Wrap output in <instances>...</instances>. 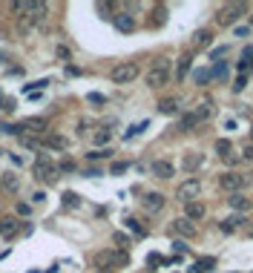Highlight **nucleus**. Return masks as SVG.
Returning a JSON list of instances; mask_svg holds the SVG:
<instances>
[{
	"label": "nucleus",
	"mask_w": 253,
	"mask_h": 273,
	"mask_svg": "<svg viewBox=\"0 0 253 273\" xmlns=\"http://www.w3.org/2000/svg\"><path fill=\"white\" fill-rule=\"evenodd\" d=\"M164 84H170V61H167V58H158V61L150 66V72H147V87H150V90H158V87H164Z\"/></svg>",
	"instance_id": "f257e3e1"
},
{
	"label": "nucleus",
	"mask_w": 253,
	"mask_h": 273,
	"mask_svg": "<svg viewBox=\"0 0 253 273\" xmlns=\"http://www.w3.org/2000/svg\"><path fill=\"white\" fill-rule=\"evenodd\" d=\"M35 176L46 184H55L58 176H61V170H58V164L49 161V155H37V161H35Z\"/></svg>",
	"instance_id": "f03ea898"
},
{
	"label": "nucleus",
	"mask_w": 253,
	"mask_h": 273,
	"mask_svg": "<svg viewBox=\"0 0 253 273\" xmlns=\"http://www.w3.org/2000/svg\"><path fill=\"white\" fill-rule=\"evenodd\" d=\"M138 78V63L126 61V63H118V66H112V72H109V81L112 84H132Z\"/></svg>",
	"instance_id": "7ed1b4c3"
},
{
	"label": "nucleus",
	"mask_w": 253,
	"mask_h": 273,
	"mask_svg": "<svg viewBox=\"0 0 253 273\" xmlns=\"http://www.w3.org/2000/svg\"><path fill=\"white\" fill-rule=\"evenodd\" d=\"M242 12H245V3H227V6H221L219 9L216 23H219V26H233V23L239 20Z\"/></svg>",
	"instance_id": "20e7f679"
},
{
	"label": "nucleus",
	"mask_w": 253,
	"mask_h": 273,
	"mask_svg": "<svg viewBox=\"0 0 253 273\" xmlns=\"http://www.w3.org/2000/svg\"><path fill=\"white\" fill-rule=\"evenodd\" d=\"M199 193H201V182H199V179H187L184 184H179L176 199H179V201H184V204H190V201H196V199H199Z\"/></svg>",
	"instance_id": "39448f33"
},
{
	"label": "nucleus",
	"mask_w": 253,
	"mask_h": 273,
	"mask_svg": "<svg viewBox=\"0 0 253 273\" xmlns=\"http://www.w3.org/2000/svg\"><path fill=\"white\" fill-rule=\"evenodd\" d=\"M245 182H248V179H245V176H239V173H224V176L219 179L221 190H227L230 196H233V193H239V190L245 187Z\"/></svg>",
	"instance_id": "423d86ee"
},
{
	"label": "nucleus",
	"mask_w": 253,
	"mask_h": 273,
	"mask_svg": "<svg viewBox=\"0 0 253 273\" xmlns=\"http://www.w3.org/2000/svg\"><path fill=\"white\" fill-rule=\"evenodd\" d=\"M112 23H115V29L129 35V32H135V18L132 15H126V12H118L115 18H112Z\"/></svg>",
	"instance_id": "0eeeda50"
},
{
	"label": "nucleus",
	"mask_w": 253,
	"mask_h": 273,
	"mask_svg": "<svg viewBox=\"0 0 253 273\" xmlns=\"http://www.w3.org/2000/svg\"><path fill=\"white\" fill-rule=\"evenodd\" d=\"M173 230H176L179 236H184V239H193V236H196V224H193L190 218H184V216L173 221Z\"/></svg>",
	"instance_id": "6e6552de"
},
{
	"label": "nucleus",
	"mask_w": 253,
	"mask_h": 273,
	"mask_svg": "<svg viewBox=\"0 0 253 273\" xmlns=\"http://www.w3.org/2000/svg\"><path fill=\"white\" fill-rule=\"evenodd\" d=\"M20 132H35V135H43L46 132V118H26L20 124Z\"/></svg>",
	"instance_id": "1a4fd4ad"
},
{
	"label": "nucleus",
	"mask_w": 253,
	"mask_h": 273,
	"mask_svg": "<svg viewBox=\"0 0 253 273\" xmlns=\"http://www.w3.org/2000/svg\"><path fill=\"white\" fill-rule=\"evenodd\" d=\"M141 204H144L150 213H158V210H164V196H161V193H147V196L141 199Z\"/></svg>",
	"instance_id": "9d476101"
},
{
	"label": "nucleus",
	"mask_w": 253,
	"mask_h": 273,
	"mask_svg": "<svg viewBox=\"0 0 253 273\" xmlns=\"http://www.w3.org/2000/svg\"><path fill=\"white\" fill-rule=\"evenodd\" d=\"M40 144H46V147H52V150H66V147H69V141H66L63 135H58V132H46V135L40 138Z\"/></svg>",
	"instance_id": "9b49d317"
},
{
	"label": "nucleus",
	"mask_w": 253,
	"mask_h": 273,
	"mask_svg": "<svg viewBox=\"0 0 253 273\" xmlns=\"http://www.w3.org/2000/svg\"><path fill=\"white\" fill-rule=\"evenodd\" d=\"M201 161H204V155H201V152H184L181 167H184V173H193V170H199V167H201Z\"/></svg>",
	"instance_id": "f8f14e48"
},
{
	"label": "nucleus",
	"mask_w": 253,
	"mask_h": 273,
	"mask_svg": "<svg viewBox=\"0 0 253 273\" xmlns=\"http://www.w3.org/2000/svg\"><path fill=\"white\" fill-rule=\"evenodd\" d=\"M213 43V32L210 29H199L193 35V49H207Z\"/></svg>",
	"instance_id": "ddd939ff"
},
{
	"label": "nucleus",
	"mask_w": 253,
	"mask_h": 273,
	"mask_svg": "<svg viewBox=\"0 0 253 273\" xmlns=\"http://www.w3.org/2000/svg\"><path fill=\"white\" fill-rule=\"evenodd\" d=\"M227 204H230L233 210H239V213H248L253 207V201H251V199H245L242 193H233V196L227 199Z\"/></svg>",
	"instance_id": "4468645a"
},
{
	"label": "nucleus",
	"mask_w": 253,
	"mask_h": 273,
	"mask_svg": "<svg viewBox=\"0 0 253 273\" xmlns=\"http://www.w3.org/2000/svg\"><path fill=\"white\" fill-rule=\"evenodd\" d=\"M179 107H181L179 98H161V101H158V112H161V115H176Z\"/></svg>",
	"instance_id": "2eb2a0df"
},
{
	"label": "nucleus",
	"mask_w": 253,
	"mask_h": 273,
	"mask_svg": "<svg viewBox=\"0 0 253 273\" xmlns=\"http://www.w3.org/2000/svg\"><path fill=\"white\" fill-rule=\"evenodd\" d=\"M193 115H196V121H204V118H210V115H213V101H207V98H201V101L196 104V109H193Z\"/></svg>",
	"instance_id": "dca6fc26"
},
{
	"label": "nucleus",
	"mask_w": 253,
	"mask_h": 273,
	"mask_svg": "<svg viewBox=\"0 0 253 273\" xmlns=\"http://www.w3.org/2000/svg\"><path fill=\"white\" fill-rule=\"evenodd\" d=\"M190 66H193V55H181V58L176 61V81H184V78H187Z\"/></svg>",
	"instance_id": "f3484780"
},
{
	"label": "nucleus",
	"mask_w": 253,
	"mask_h": 273,
	"mask_svg": "<svg viewBox=\"0 0 253 273\" xmlns=\"http://www.w3.org/2000/svg\"><path fill=\"white\" fill-rule=\"evenodd\" d=\"M201 216H204V204H201V201H190V204H184V218L199 221Z\"/></svg>",
	"instance_id": "a211bd4d"
},
{
	"label": "nucleus",
	"mask_w": 253,
	"mask_h": 273,
	"mask_svg": "<svg viewBox=\"0 0 253 273\" xmlns=\"http://www.w3.org/2000/svg\"><path fill=\"white\" fill-rule=\"evenodd\" d=\"M173 173H176V167H173L170 161H156V164H153V176H156V179H170Z\"/></svg>",
	"instance_id": "6ab92c4d"
},
{
	"label": "nucleus",
	"mask_w": 253,
	"mask_h": 273,
	"mask_svg": "<svg viewBox=\"0 0 253 273\" xmlns=\"http://www.w3.org/2000/svg\"><path fill=\"white\" fill-rule=\"evenodd\" d=\"M242 224H245V216H230V218H224L219 224V230L221 233H233V230H239Z\"/></svg>",
	"instance_id": "aec40b11"
},
{
	"label": "nucleus",
	"mask_w": 253,
	"mask_h": 273,
	"mask_svg": "<svg viewBox=\"0 0 253 273\" xmlns=\"http://www.w3.org/2000/svg\"><path fill=\"white\" fill-rule=\"evenodd\" d=\"M112 265V250H101V253H95V268H109Z\"/></svg>",
	"instance_id": "412c9836"
},
{
	"label": "nucleus",
	"mask_w": 253,
	"mask_h": 273,
	"mask_svg": "<svg viewBox=\"0 0 253 273\" xmlns=\"http://www.w3.org/2000/svg\"><path fill=\"white\" fill-rule=\"evenodd\" d=\"M3 187H6L9 193H18V190H20V179H18L15 173H3Z\"/></svg>",
	"instance_id": "4be33fe9"
},
{
	"label": "nucleus",
	"mask_w": 253,
	"mask_h": 273,
	"mask_svg": "<svg viewBox=\"0 0 253 273\" xmlns=\"http://www.w3.org/2000/svg\"><path fill=\"white\" fill-rule=\"evenodd\" d=\"M109 138H112V129H109V127H98V129H95V135H92V141L98 144V147H101V144H107Z\"/></svg>",
	"instance_id": "5701e85b"
},
{
	"label": "nucleus",
	"mask_w": 253,
	"mask_h": 273,
	"mask_svg": "<svg viewBox=\"0 0 253 273\" xmlns=\"http://www.w3.org/2000/svg\"><path fill=\"white\" fill-rule=\"evenodd\" d=\"M15 224H18V221H15L12 216H0V233H3V236H12V233H15Z\"/></svg>",
	"instance_id": "b1692460"
},
{
	"label": "nucleus",
	"mask_w": 253,
	"mask_h": 273,
	"mask_svg": "<svg viewBox=\"0 0 253 273\" xmlns=\"http://www.w3.org/2000/svg\"><path fill=\"white\" fill-rule=\"evenodd\" d=\"M213 268H216V259H207V256H204V259H199V262H196V268H193V271H196V273H207V271H213Z\"/></svg>",
	"instance_id": "393cba45"
},
{
	"label": "nucleus",
	"mask_w": 253,
	"mask_h": 273,
	"mask_svg": "<svg viewBox=\"0 0 253 273\" xmlns=\"http://www.w3.org/2000/svg\"><path fill=\"white\" fill-rule=\"evenodd\" d=\"M63 204H66V207H78V204H81V196L69 190V193H63Z\"/></svg>",
	"instance_id": "a878e982"
},
{
	"label": "nucleus",
	"mask_w": 253,
	"mask_h": 273,
	"mask_svg": "<svg viewBox=\"0 0 253 273\" xmlns=\"http://www.w3.org/2000/svg\"><path fill=\"white\" fill-rule=\"evenodd\" d=\"M216 152H219L221 158H227V155H230V141H227V138H219V141H216Z\"/></svg>",
	"instance_id": "bb28decb"
},
{
	"label": "nucleus",
	"mask_w": 253,
	"mask_h": 273,
	"mask_svg": "<svg viewBox=\"0 0 253 273\" xmlns=\"http://www.w3.org/2000/svg\"><path fill=\"white\" fill-rule=\"evenodd\" d=\"M126 227H129V230H132L135 236H147V227H141V224H138L135 218H126Z\"/></svg>",
	"instance_id": "cd10ccee"
},
{
	"label": "nucleus",
	"mask_w": 253,
	"mask_h": 273,
	"mask_svg": "<svg viewBox=\"0 0 253 273\" xmlns=\"http://www.w3.org/2000/svg\"><path fill=\"white\" fill-rule=\"evenodd\" d=\"M210 78H213V75H210V69H199V72H196V84H199V87H204Z\"/></svg>",
	"instance_id": "c85d7f7f"
},
{
	"label": "nucleus",
	"mask_w": 253,
	"mask_h": 273,
	"mask_svg": "<svg viewBox=\"0 0 253 273\" xmlns=\"http://www.w3.org/2000/svg\"><path fill=\"white\" fill-rule=\"evenodd\" d=\"M196 115H193V112H190V115H184V118H181V124H179V129H193V127H196Z\"/></svg>",
	"instance_id": "c756f323"
},
{
	"label": "nucleus",
	"mask_w": 253,
	"mask_h": 273,
	"mask_svg": "<svg viewBox=\"0 0 253 273\" xmlns=\"http://www.w3.org/2000/svg\"><path fill=\"white\" fill-rule=\"evenodd\" d=\"M112 155V150H92V152H87V158L90 161H98V158H109Z\"/></svg>",
	"instance_id": "7c9ffc66"
},
{
	"label": "nucleus",
	"mask_w": 253,
	"mask_h": 273,
	"mask_svg": "<svg viewBox=\"0 0 253 273\" xmlns=\"http://www.w3.org/2000/svg\"><path fill=\"white\" fill-rule=\"evenodd\" d=\"M126 262H129L126 250H121V253H118V250H112V265H126Z\"/></svg>",
	"instance_id": "2f4dec72"
},
{
	"label": "nucleus",
	"mask_w": 253,
	"mask_h": 273,
	"mask_svg": "<svg viewBox=\"0 0 253 273\" xmlns=\"http://www.w3.org/2000/svg\"><path fill=\"white\" fill-rule=\"evenodd\" d=\"M112 239H115V244H118V247H121V250H126V247H129V239H126L124 233H115V236H112Z\"/></svg>",
	"instance_id": "473e14b6"
},
{
	"label": "nucleus",
	"mask_w": 253,
	"mask_h": 273,
	"mask_svg": "<svg viewBox=\"0 0 253 273\" xmlns=\"http://www.w3.org/2000/svg\"><path fill=\"white\" fill-rule=\"evenodd\" d=\"M58 170H61V173H72V170H75V161H72V158H66V161L58 164Z\"/></svg>",
	"instance_id": "72a5a7b5"
},
{
	"label": "nucleus",
	"mask_w": 253,
	"mask_h": 273,
	"mask_svg": "<svg viewBox=\"0 0 253 273\" xmlns=\"http://www.w3.org/2000/svg\"><path fill=\"white\" fill-rule=\"evenodd\" d=\"M242 61L248 63V69H253V46H248V49L242 52Z\"/></svg>",
	"instance_id": "f704fd0d"
},
{
	"label": "nucleus",
	"mask_w": 253,
	"mask_h": 273,
	"mask_svg": "<svg viewBox=\"0 0 253 273\" xmlns=\"http://www.w3.org/2000/svg\"><path fill=\"white\" fill-rule=\"evenodd\" d=\"M245 84H248V78H245V75H239V78L233 81V92H242V90H245Z\"/></svg>",
	"instance_id": "c9c22d12"
},
{
	"label": "nucleus",
	"mask_w": 253,
	"mask_h": 273,
	"mask_svg": "<svg viewBox=\"0 0 253 273\" xmlns=\"http://www.w3.org/2000/svg\"><path fill=\"white\" fill-rule=\"evenodd\" d=\"M126 167H129V164H124V161H115V164H112V176H121Z\"/></svg>",
	"instance_id": "e433bc0d"
},
{
	"label": "nucleus",
	"mask_w": 253,
	"mask_h": 273,
	"mask_svg": "<svg viewBox=\"0 0 253 273\" xmlns=\"http://www.w3.org/2000/svg\"><path fill=\"white\" fill-rule=\"evenodd\" d=\"M242 158H245V161H253V144H248V147L242 150Z\"/></svg>",
	"instance_id": "4c0bfd02"
},
{
	"label": "nucleus",
	"mask_w": 253,
	"mask_h": 273,
	"mask_svg": "<svg viewBox=\"0 0 253 273\" xmlns=\"http://www.w3.org/2000/svg\"><path fill=\"white\" fill-rule=\"evenodd\" d=\"M147 262H150V265H161V262H164V259H161V256H158V253H150V259H147Z\"/></svg>",
	"instance_id": "58836bf2"
},
{
	"label": "nucleus",
	"mask_w": 253,
	"mask_h": 273,
	"mask_svg": "<svg viewBox=\"0 0 253 273\" xmlns=\"http://www.w3.org/2000/svg\"><path fill=\"white\" fill-rule=\"evenodd\" d=\"M90 101H92V104H104V95H98V92H92V95H90Z\"/></svg>",
	"instance_id": "ea45409f"
},
{
	"label": "nucleus",
	"mask_w": 253,
	"mask_h": 273,
	"mask_svg": "<svg viewBox=\"0 0 253 273\" xmlns=\"http://www.w3.org/2000/svg\"><path fill=\"white\" fill-rule=\"evenodd\" d=\"M58 58H69V49L66 46H58Z\"/></svg>",
	"instance_id": "a19ab883"
},
{
	"label": "nucleus",
	"mask_w": 253,
	"mask_h": 273,
	"mask_svg": "<svg viewBox=\"0 0 253 273\" xmlns=\"http://www.w3.org/2000/svg\"><path fill=\"white\" fill-rule=\"evenodd\" d=\"M251 138H253V129H251Z\"/></svg>",
	"instance_id": "79ce46f5"
}]
</instances>
